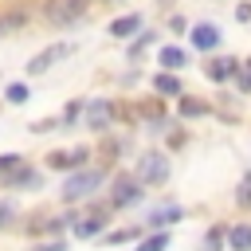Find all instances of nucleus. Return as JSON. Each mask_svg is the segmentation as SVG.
<instances>
[{
  "mask_svg": "<svg viewBox=\"0 0 251 251\" xmlns=\"http://www.w3.org/2000/svg\"><path fill=\"white\" fill-rule=\"evenodd\" d=\"M188 39H192L196 51H216V47H220V27H216V24H196V27L188 31Z\"/></svg>",
  "mask_w": 251,
  "mask_h": 251,
  "instance_id": "obj_5",
  "label": "nucleus"
},
{
  "mask_svg": "<svg viewBox=\"0 0 251 251\" xmlns=\"http://www.w3.org/2000/svg\"><path fill=\"white\" fill-rule=\"evenodd\" d=\"M141 196V188H137V180H118V192H114V204L118 208H126V204H133Z\"/></svg>",
  "mask_w": 251,
  "mask_h": 251,
  "instance_id": "obj_10",
  "label": "nucleus"
},
{
  "mask_svg": "<svg viewBox=\"0 0 251 251\" xmlns=\"http://www.w3.org/2000/svg\"><path fill=\"white\" fill-rule=\"evenodd\" d=\"M153 86H157L161 94H180V82H176L173 75H157V78H153Z\"/></svg>",
  "mask_w": 251,
  "mask_h": 251,
  "instance_id": "obj_16",
  "label": "nucleus"
},
{
  "mask_svg": "<svg viewBox=\"0 0 251 251\" xmlns=\"http://www.w3.org/2000/svg\"><path fill=\"white\" fill-rule=\"evenodd\" d=\"M133 31H141V16H137V12H129V16H118V20L110 24V35H114V39H129Z\"/></svg>",
  "mask_w": 251,
  "mask_h": 251,
  "instance_id": "obj_7",
  "label": "nucleus"
},
{
  "mask_svg": "<svg viewBox=\"0 0 251 251\" xmlns=\"http://www.w3.org/2000/svg\"><path fill=\"white\" fill-rule=\"evenodd\" d=\"M180 114H204V106L192 102V98H184V102H180Z\"/></svg>",
  "mask_w": 251,
  "mask_h": 251,
  "instance_id": "obj_21",
  "label": "nucleus"
},
{
  "mask_svg": "<svg viewBox=\"0 0 251 251\" xmlns=\"http://www.w3.org/2000/svg\"><path fill=\"white\" fill-rule=\"evenodd\" d=\"M8 220H12V204H8V200H0V227H4Z\"/></svg>",
  "mask_w": 251,
  "mask_h": 251,
  "instance_id": "obj_22",
  "label": "nucleus"
},
{
  "mask_svg": "<svg viewBox=\"0 0 251 251\" xmlns=\"http://www.w3.org/2000/svg\"><path fill=\"white\" fill-rule=\"evenodd\" d=\"M16 169H20V157H16V153H0V173H8V176H12Z\"/></svg>",
  "mask_w": 251,
  "mask_h": 251,
  "instance_id": "obj_19",
  "label": "nucleus"
},
{
  "mask_svg": "<svg viewBox=\"0 0 251 251\" xmlns=\"http://www.w3.org/2000/svg\"><path fill=\"white\" fill-rule=\"evenodd\" d=\"M227 247H231V251H251V227H247V224H235V227L227 231Z\"/></svg>",
  "mask_w": 251,
  "mask_h": 251,
  "instance_id": "obj_9",
  "label": "nucleus"
},
{
  "mask_svg": "<svg viewBox=\"0 0 251 251\" xmlns=\"http://www.w3.org/2000/svg\"><path fill=\"white\" fill-rule=\"evenodd\" d=\"M98 184H102V173H98V169H82V173L67 176V184H63V200H82V196H90Z\"/></svg>",
  "mask_w": 251,
  "mask_h": 251,
  "instance_id": "obj_1",
  "label": "nucleus"
},
{
  "mask_svg": "<svg viewBox=\"0 0 251 251\" xmlns=\"http://www.w3.org/2000/svg\"><path fill=\"white\" fill-rule=\"evenodd\" d=\"M110 118H114V106H110L106 98H94V102L86 106V126H90V129H106Z\"/></svg>",
  "mask_w": 251,
  "mask_h": 251,
  "instance_id": "obj_6",
  "label": "nucleus"
},
{
  "mask_svg": "<svg viewBox=\"0 0 251 251\" xmlns=\"http://www.w3.org/2000/svg\"><path fill=\"white\" fill-rule=\"evenodd\" d=\"M231 71H239V63H235V59H216V63L208 67V75H212V78H227Z\"/></svg>",
  "mask_w": 251,
  "mask_h": 251,
  "instance_id": "obj_15",
  "label": "nucleus"
},
{
  "mask_svg": "<svg viewBox=\"0 0 251 251\" xmlns=\"http://www.w3.org/2000/svg\"><path fill=\"white\" fill-rule=\"evenodd\" d=\"M161 63L169 71H176V67H184V51L180 47H161Z\"/></svg>",
  "mask_w": 251,
  "mask_h": 251,
  "instance_id": "obj_14",
  "label": "nucleus"
},
{
  "mask_svg": "<svg viewBox=\"0 0 251 251\" xmlns=\"http://www.w3.org/2000/svg\"><path fill=\"white\" fill-rule=\"evenodd\" d=\"M239 71H243V86H251V63H247V59L239 63Z\"/></svg>",
  "mask_w": 251,
  "mask_h": 251,
  "instance_id": "obj_23",
  "label": "nucleus"
},
{
  "mask_svg": "<svg viewBox=\"0 0 251 251\" xmlns=\"http://www.w3.org/2000/svg\"><path fill=\"white\" fill-rule=\"evenodd\" d=\"M235 200H239L243 208H251V173L243 176V184H239V196H235Z\"/></svg>",
  "mask_w": 251,
  "mask_h": 251,
  "instance_id": "obj_20",
  "label": "nucleus"
},
{
  "mask_svg": "<svg viewBox=\"0 0 251 251\" xmlns=\"http://www.w3.org/2000/svg\"><path fill=\"white\" fill-rule=\"evenodd\" d=\"M82 149L78 153H51V169H75V165H82Z\"/></svg>",
  "mask_w": 251,
  "mask_h": 251,
  "instance_id": "obj_12",
  "label": "nucleus"
},
{
  "mask_svg": "<svg viewBox=\"0 0 251 251\" xmlns=\"http://www.w3.org/2000/svg\"><path fill=\"white\" fill-rule=\"evenodd\" d=\"M169 176V161L161 157V153H141V161H137V180L141 184H161Z\"/></svg>",
  "mask_w": 251,
  "mask_h": 251,
  "instance_id": "obj_3",
  "label": "nucleus"
},
{
  "mask_svg": "<svg viewBox=\"0 0 251 251\" xmlns=\"http://www.w3.org/2000/svg\"><path fill=\"white\" fill-rule=\"evenodd\" d=\"M35 251H63V243H43V247H35Z\"/></svg>",
  "mask_w": 251,
  "mask_h": 251,
  "instance_id": "obj_24",
  "label": "nucleus"
},
{
  "mask_svg": "<svg viewBox=\"0 0 251 251\" xmlns=\"http://www.w3.org/2000/svg\"><path fill=\"white\" fill-rule=\"evenodd\" d=\"M165 247H169V235H165V231H157V235H149L137 251H165Z\"/></svg>",
  "mask_w": 251,
  "mask_h": 251,
  "instance_id": "obj_17",
  "label": "nucleus"
},
{
  "mask_svg": "<svg viewBox=\"0 0 251 251\" xmlns=\"http://www.w3.org/2000/svg\"><path fill=\"white\" fill-rule=\"evenodd\" d=\"M180 216H184V212H180L176 204H173V208H157V212L149 216V227H165V224H176Z\"/></svg>",
  "mask_w": 251,
  "mask_h": 251,
  "instance_id": "obj_11",
  "label": "nucleus"
},
{
  "mask_svg": "<svg viewBox=\"0 0 251 251\" xmlns=\"http://www.w3.org/2000/svg\"><path fill=\"white\" fill-rule=\"evenodd\" d=\"M27 24V8H8V12H0V35H12V31H20Z\"/></svg>",
  "mask_w": 251,
  "mask_h": 251,
  "instance_id": "obj_8",
  "label": "nucleus"
},
{
  "mask_svg": "<svg viewBox=\"0 0 251 251\" xmlns=\"http://www.w3.org/2000/svg\"><path fill=\"white\" fill-rule=\"evenodd\" d=\"M8 102H12V106L27 102V86H24V82H12V86H8Z\"/></svg>",
  "mask_w": 251,
  "mask_h": 251,
  "instance_id": "obj_18",
  "label": "nucleus"
},
{
  "mask_svg": "<svg viewBox=\"0 0 251 251\" xmlns=\"http://www.w3.org/2000/svg\"><path fill=\"white\" fill-rule=\"evenodd\" d=\"M43 16H47V24H59V27L78 24V16H82V0H47V4H43Z\"/></svg>",
  "mask_w": 251,
  "mask_h": 251,
  "instance_id": "obj_2",
  "label": "nucleus"
},
{
  "mask_svg": "<svg viewBox=\"0 0 251 251\" xmlns=\"http://www.w3.org/2000/svg\"><path fill=\"white\" fill-rule=\"evenodd\" d=\"M102 231V216H86L82 224H75V235L78 239H86V235H98Z\"/></svg>",
  "mask_w": 251,
  "mask_h": 251,
  "instance_id": "obj_13",
  "label": "nucleus"
},
{
  "mask_svg": "<svg viewBox=\"0 0 251 251\" xmlns=\"http://www.w3.org/2000/svg\"><path fill=\"white\" fill-rule=\"evenodd\" d=\"M71 51H75V47H71V43H51V47H47V51H39V55H35V59H31V63H27V75H43V71H47V67H55V63H59V59H67V55H71Z\"/></svg>",
  "mask_w": 251,
  "mask_h": 251,
  "instance_id": "obj_4",
  "label": "nucleus"
}]
</instances>
